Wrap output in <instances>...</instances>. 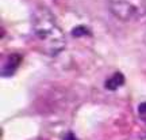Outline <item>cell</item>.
I'll return each mask as SVG.
<instances>
[{
  "mask_svg": "<svg viewBox=\"0 0 146 140\" xmlns=\"http://www.w3.org/2000/svg\"><path fill=\"white\" fill-rule=\"evenodd\" d=\"M33 31L42 52L49 56H57L65 48L66 40L56 16L47 8L39 7L33 15Z\"/></svg>",
  "mask_w": 146,
  "mask_h": 140,
  "instance_id": "obj_1",
  "label": "cell"
},
{
  "mask_svg": "<svg viewBox=\"0 0 146 140\" xmlns=\"http://www.w3.org/2000/svg\"><path fill=\"white\" fill-rule=\"evenodd\" d=\"M111 14L123 22L141 19L146 15V0H107Z\"/></svg>",
  "mask_w": 146,
  "mask_h": 140,
  "instance_id": "obj_2",
  "label": "cell"
},
{
  "mask_svg": "<svg viewBox=\"0 0 146 140\" xmlns=\"http://www.w3.org/2000/svg\"><path fill=\"white\" fill-rule=\"evenodd\" d=\"M22 63V56L18 55V53H12L3 61V65H1V75L4 78H8V76H12L15 71L18 69V67L21 65Z\"/></svg>",
  "mask_w": 146,
  "mask_h": 140,
  "instance_id": "obj_3",
  "label": "cell"
},
{
  "mask_svg": "<svg viewBox=\"0 0 146 140\" xmlns=\"http://www.w3.org/2000/svg\"><path fill=\"white\" fill-rule=\"evenodd\" d=\"M123 84H125V76L120 72L114 73L112 76H110L106 80V88L107 90H116V88H119Z\"/></svg>",
  "mask_w": 146,
  "mask_h": 140,
  "instance_id": "obj_4",
  "label": "cell"
},
{
  "mask_svg": "<svg viewBox=\"0 0 146 140\" xmlns=\"http://www.w3.org/2000/svg\"><path fill=\"white\" fill-rule=\"evenodd\" d=\"M139 114H141V116H145L146 114V102L139 105Z\"/></svg>",
  "mask_w": 146,
  "mask_h": 140,
  "instance_id": "obj_5",
  "label": "cell"
},
{
  "mask_svg": "<svg viewBox=\"0 0 146 140\" xmlns=\"http://www.w3.org/2000/svg\"><path fill=\"white\" fill-rule=\"evenodd\" d=\"M64 140H77V137H76V136L73 135V133H70V132H69L68 135H66L65 137H64Z\"/></svg>",
  "mask_w": 146,
  "mask_h": 140,
  "instance_id": "obj_6",
  "label": "cell"
}]
</instances>
